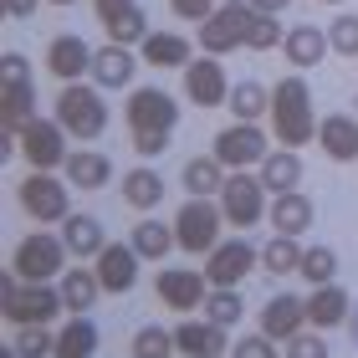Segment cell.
Masks as SVG:
<instances>
[{
    "instance_id": "e575fe53",
    "label": "cell",
    "mask_w": 358,
    "mask_h": 358,
    "mask_svg": "<svg viewBox=\"0 0 358 358\" xmlns=\"http://www.w3.org/2000/svg\"><path fill=\"white\" fill-rule=\"evenodd\" d=\"M225 179H231V169H225L215 154H200V159H189V164H185V189L189 194H215V200H220Z\"/></svg>"
},
{
    "instance_id": "5b68a950",
    "label": "cell",
    "mask_w": 358,
    "mask_h": 358,
    "mask_svg": "<svg viewBox=\"0 0 358 358\" xmlns=\"http://www.w3.org/2000/svg\"><path fill=\"white\" fill-rule=\"evenodd\" d=\"M67 241L52 236V231H31L15 241L10 251V271L21 276V282H62V271H67Z\"/></svg>"
},
{
    "instance_id": "74e56055",
    "label": "cell",
    "mask_w": 358,
    "mask_h": 358,
    "mask_svg": "<svg viewBox=\"0 0 358 358\" xmlns=\"http://www.w3.org/2000/svg\"><path fill=\"white\" fill-rule=\"evenodd\" d=\"M103 31H108V41H118V46H143V36H149V15H143L138 6H128V10L113 15V21H103Z\"/></svg>"
},
{
    "instance_id": "e0dca14e",
    "label": "cell",
    "mask_w": 358,
    "mask_h": 358,
    "mask_svg": "<svg viewBox=\"0 0 358 358\" xmlns=\"http://www.w3.org/2000/svg\"><path fill=\"white\" fill-rule=\"evenodd\" d=\"M174 343L185 358H220V353H231V338H225L220 322H210V317H185L174 328Z\"/></svg>"
},
{
    "instance_id": "f35d334b",
    "label": "cell",
    "mask_w": 358,
    "mask_h": 358,
    "mask_svg": "<svg viewBox=\"0 0 358 358\" xmlns=\"http://www.w3.org/2000/svg\"><path fill=\"white\" fill-rule=\"evenodd\" d=\"M297 276H307L313 287L338 282V251H333V246H307V251H302V271H297Z\"/></svg>"
},
{
    "instance_id": "836d02e7",
    "label": "cell",
    "mask_w": 358,
    "mask_h": 358,
    "mask_svg": "<svg viewBox=\"0 0 358 358\" xmlns=\"http://www.w3.org/2000/svg\"><path fill=\"white\" fill-rule=\"evenodd\" d=\"M134 251L143 256V262H164V256L179 246V236H174V225H164V220H138L134 225Z\"/></svg>"
},
{
    "instance_id": "44dd1931",
    "label": "cell",
    "mask_w": 358,
    "mask_h": 358,
    "mask_svg": "<svg viewBox=\"0 0 358 358\" xmlns=\"http://www.w3.org/2000/svg\"><path fill=\"white\" fill-rule=\"evenodd\" d=\"M313 200H307L302 189H287V194H271V210H266V220H271V231L276 236H302V231H313Z\"/></svg>"
},
{
    "instance_id": "52a82bcc",
    "label": "cell",
    "mask_w": 358,
    "mask_h": 358,
    "mask_svg": "<svg viewBox=\"0 0 358 358\" xmlns=\"http://www.w3.org/2000/svg\"><path fill=\"white\" fill-rule=\"evenodd\" d=\"M266 185H262V174H251V169H231V179H225V189H220V210H225V225H236V231H251L256 220H266Z\"/></svg>"
},
{
    "instance_id": "8992f818",
    "label": "cell",
    "mask_w": 358,
    "mask_h": 358,
    "mask_svg": "<svg viewBox=\"0 0 358 358\" xmlns=\"http://www.w3.org/2000/svg\"><path fill=\"white\" fill-rule=\"evenodd\" d=\"M21 210L36 225H62L72 215V185H67V174H52V169H31L21 179Z\"/></svg>"
},
{
    "instance_id": "6f0895ef",
    "label": "cell",
    "mask_w": 358,
    "mask_h": 358,
    "mask_svg": "<svg viewBox=\"0 0 358 358\" xmlns=\"http://www.w3.org/2000/svg\"><path fill=\"white\" fill-rule=\"evenodd\" d=\"M353 108H358V103H353Z\"/></svg>"
},
{
    "instance_id": "681fc988",
    "label": "cell",
    "mask_w": 358,
    "mask_h": 358,
    "mask_svg": "<svg viewBox=\"0 0 358 358\" xmlns=\"http://www.w3.org/2000/svg\"><path fill=\"white\" fill-rule=\"evenodd\" d=\"M15 77H26V57L21 52H6V83H15Z\"/></svg>"
},
{
    "instance_id": "ac0fdd59",
    "label": "cell",
    "mask_w": 358,
    "mask_h": 358,
    "mask_svg": "<svg viewBox=\"0 0 358 358\" xmlns=\"http://www.w3.org/2000/svg\"><path fill=\"white\" fill-rule=\"evenodd\" d=\"M138 67H143V57H134V46L108 41V46H97V52H92V83L103 87V92L108 87H128Z\"/></svg>"
},
{
    "instance_id": "bcb514c9",
    "label": "cell",
    "mask_w": 358,
    "mask_h": 358,
    "mask_svg": "<svg viewBox=\"0 0 358 358\" xmlns=\"http://www.w3.org/2000/svg\"><path fill=\"white\" fill-rule=\"evenodd\" d=\"M169 138L174 134H134V154L138 159H159V154L169 149Z\"/></svg>"
},
{
    "instance_id": "603a6c76",
    "label": "cell",
    "mask_w": 358,
    "mask_h": 358,
    "mask_svg": "<svg viewBox=\"0 0 358 358\" xmlns=\"http://www.w3.org/2000/svg\"><path fill=\"white\" fill-rule=\"evenodd\" d=\"M353 317V297L338 282H328V287H313V297H307V322L313 328H343V322Z\"/></svg>"
},
{
    "instance_id": "7dc6e473",
    "label": "cell",
    "mask_w": 358,
    "mask_h": 358,
    "mask_svg": "<svg viewBox=\"0 0 358 358\" xmlns=\"http://www.w3.org/2000/svg\"><path fill=\"white\" fill-rule=\"evenodd\" d=\"M92 6H97V15H103V21H113V15H118V10L138 6V0H92Z\"/></svg>"
},
{
    "instance_id": "7a4b0ae2",
    "label": "cell",
    "mask_w": 358,
    "mask_h": 358,
    "mask_svg": "<svg viewBox=\"0 0 358 358\" xmlns=\"http://www.w3.org/2000/svg\"><path fill=\"white\" fill-rule=\"evenodd\" d=\"M0 313L15 328H26V322H57V313H67V302H62V287L21 282L15 271H6V282H0Z\"/></svg>"
},
{
    "instance_id": "c3c4849f",
    "label": "cell",
    "mask_w": 358,
    "mask_h": 358,
    "mask_svg": "<svg viewBox=\"0 0 358 358\" xmlns=\"http://www.w3.org/2000/svg\"><path fill=\"white\" fill-rule=\"evenodd\" d=\"M41 0H6V15H15V21H26V15H36Z\"/></svg>"
},
{
    "instance_id": "6da1fadb",
    "label": "cell",
    "mask_w": 358,
    "mask_h": 358,
    "mask_svg": "<svg viewBox=\"0 0 358 358\" xmlns=\"http://www.w3.org/2000/svg\"><path fill=\"white\" fill-rule=\"evenodd\" d=\"M271 138L282 143V149H307V143H317V113H313V87H307L302 72L282 77V83L271 87Z\"/></svg>"
},
{
    "instance_id": "f1b7e54d",
    "label": "cell",
    "mask_w": 358,
    "mask_h": 358,
    "mask_svg": "<svg viewBox=\"0 0 358 358\" xmlns=\"http://www.w3.org/2000/svg\"><path fill=\"white\" fill-rule=\"evenodd\" d=\"M31 118H36V87H31V77H15V83H6V97H0V128L21 134Z\"/></svg>"
},
{
    "instance_id": "9f6ffc18",
    "label": "cell",
    "mask_w": 358,
    "mask_h": 358,
    "mask_svg": "<svg viewBox=\"0 0 358 358\" xmlns=\"http://www.w3.org/2000/svg\"><path fill=\"white\" fill-rule=\"evenodd\" d=\"M322 6H343V0H322Z\"/></svg>"
},
{
    "instance_id": "2e32d148",
    "label": "cell",
    "mask_w": 358,
    "mask_h": 358,
    "mask_svg": "<svg viewBox=\"0 0 358 358\" xmlns=\"http://www.w3.org/2000/svg\"><path fill=\"white\" fill-rule=\"evenodd\" d=\"M46 72H52L57 83H83V77H92V46L77 36V31L52 36V46H46Z\"/></svg>"
},
{
    "instance_id": "83f0119b",
    "label": "cell",
    "mask_w": 358,
    "mask_h": 358,
    "mask_svg": "<svg viewBox=\"0 0 358 358\" xmlns=\"http://www.w3.org/2000/svg\"><path fill=\"white\" fill-rule=\"evenodd\" d=\"M256 174H262V185L271 194H287V189L302 185V154L297 149H271L262 164H256Z\"/></svg>"
},
{
    "instance_id": "8d00e7d4",
    "label": "cell",
    "mask_w": 358,
    "mask_h": 358,
    "mask_svg": "<svg viewBox=\"0 0 358 358\" xmlns=\"http://www.w3.org/2000/svg\"><path fill=\"white\" fill-rule=\"evenodd\" d=\"M128 353H134V358H174L179 343H174L169 328H159V322H143V328L134 333V343H128Z\"/></svg>"
},
{
    "instance_id": "f5cc1de1",
    "label": "cell",
    "mask_w": 358,
    "mask_h": 358,
    "mask_svg": "<svg viewBox=\"0 0 358 358\" xmlns=\"http://www.w3.org/2000/svg\"><path fill=\"white\" fill-rule=\"evenodd\" d=\"M348 328H353V343H358V317H348Z\"/></svg>"
},
{
    "instance_id": "d590c367",
    "label": "cell",
    "mask_w": 358,
    "mask_h": 358,
    "mask_svg": "<svg viewBox=\"0 0 358 358\" xmlns=\"http://www.w3.org/2000/svg\"><path fill=\"white\" fill-rule=\"evenodd\" d=\"M200 313H205L210 322H220V328H236L241 313H246V302H241V287H210V297H205Z\"/></svg>"
},
{
    "instance_id": "f6af8a7d",
    "label": "cell",
    "mask_w": 358,
    "mask_h": 358,
    "mask_svg": "<svg viewBox=\"0 0 358 358\" xmlns=\"http://www.w3.org/2000/svg\"><path fill=\"white\" fill-rule=\"evenodd\" d=\"M169 10L179 15V21H194V26H200L205 15L215 10V0H169Z\"/></svg>"
},
{
    "instance_id": "d6986e66",
    "label": "cell",
    "mask_w": 358,
    "mask_h": 358,
    "mask_svg": "<svg viewBox=\"0 0 358 358\" xmlns=\"http://www.w3.org/2000/svg\"><path fill=\"white\" fill-rule=\"evenodd\" d=\"M302 328H313L307 322V297H271L266 307H262V333L266 338H276V343H287V338H297Z\"/></svg>"
},
{
    "instance_id": "d4e9b609",
    "label": "cell",
    "mask_w": 358,
    "mask_h": 358,
    "mask_svg": "<svg viewBox=\"0 0 358 358\" xmlns=\"http://www.w3.org/2000/svg\"><path fill=\"white\" fill-rule=\"evenodd\" d=\"M118 189H123V205H134L138 215H149V210H159V200H164V174L138 164V169H128L118 179Z\"/></svg>"
},
{
    "instance_id": "4dcf8cb0",
    "label": "cell",
    "mask_w": 358,
    "mask_h": 358,
    "mask_svg": "<svg viewBox=\"0 0 358 358\" xmlns=\"http://www.w3.org/2000/svg\"><path fill=\"white\" fill-rule=\"evenodd\" d=\"M92 353H97V328H92V317L72 313V317L57 328V353H52V358H92Z\"/></svg>"
},
{
    "instance_id": "7c38bea8",
    "label": "cell",
    "mask_w": 358,
    "mask_h": 358,
    "mask_svg": "<svg viewBox=\"0 0 358 358\" xmlns=\"http://www.w3.org/2000/svg\"><path fill=\"white\" fill-rule=\"evenodd\" d=\"M256 266H262V251L246 246L241 236H236V241H220V246L205 256V276H210V287H241Z\"/></svg>"
},
{
    "instance_id": "7402d4cb",
    "label": "cell",
    "mask_w": 358,
    "mask_h": 358,
    "mask_svg": "<svg viewBox=\"0 0 358 358\" xmlns=\"http://www.w3.org/2000/svg\"><path fill=\"white\" fill-rule=\"evenodd\" d=\"M138 57H143V67H179L185 72L194 62V46H189V36H179V31H149L143 46H138Z\"/></svg>"
},
{
    "instance_id": "ee69618b",
    "label": "cell",
    "mask_w": 358,
    "mask_h": 358,
    "mask_svg": "<svg viewBox=\"0 0 358 358\" xmlns=\"http://www.w3.org/2000/svg\"><path fill=\"white\" fill-rule=\"evenodd\" d=\"M231 358H282V353H276V338H266V333H246V338L231 348Z\"/></svg>"
},
{
    "instance_id": "30bf717a",
    "label": "cell",
    "mask_w": 358,
    "mask_h": 358,
    "mask_svg": "<svg viewBox=\"0 0 358 358\" xmlns=\"http://www.w3.org/2000/svg\"><path fill=\"white\" fill-rule=\"evenodd\" d=\"M67 138H72V134H67L57 118H31V123L21 128V154H26V164L57 174L62 164H67V154H72Z\"/></svg>"
},
{
    "instance_id": "277c9868",
    "label": "cell",
    "mask_w": 358,
    "mask_h": 358,
    "mask_svg": "<svg viewBox=\"0 0 358 358\" xmlns=\"http://www.w3.org/2000/svg\"><path fill=\"white\" fill-rule=\"evenodd\" d=\"M220 225H225V210L215 194H189L174 215V236H179V251L189 256H210L220 246Z\"/></svg>"
},
{
    "instance_id": "9c48e42d",
    "label": "cell",
    "mask_w": 358,
    "mask_h": 358,
    "mask_svg": "<svg viewBox=\"0 0 358 358\" xmlns=\"http://www.w3.org/2000/svg\"><path fill=\"white\" fill-rule=\"evenodd\" d=\"M251 6H215L200 21V52L205 57H225L236 46H246V31H251Z\"/></svg>"
},
{
    "instance_id": "4316f807",
    "label": "cell",
    "mask_w": 358,
    "mask_h": 358,
    "mask_svg": "<svg viewBox=\"0 0 358 358\" xmlns=\"http://www.w3.org/2000/svg\"><path fill=\"white\" fill-rule=\"evenodd\" d=\"M282 52H287L292 67H322V57L333 52V41H328L322 26H292L287 41H282Z\"/></svg>"
},
{
    "instance_id": "ba28073f",
    "label": "cell",
    "mask_w": 358,
    "mask_h": 358,
    "mask_svg": "<svg viewBox=\"0 0 358 358\" xmlns=\"http://www.w3.org/2000/svg\"><path fill=\"white\" fill-rule=\"evenodd\" d=\"M123 123H128V134H174L179 103L164 87H134L123 103Z\"/></svg>"
},
{
    "instance_id": "3957f363",
    "label": "cell",
    "mask_w": 358,
    "mask_h": 358,
    "mask_svg": "<svg viewBox=\"0 0 358 358\" xmlns=\"http://www.w3.org/2000/svg\"><path fill=\"white\" fill-rule=\"evenodd\" d=\"M57 123L67 128L77 143L103 138V128H108L103 87H97V83H62V92H57Z\"/></svg>"
},
{
    "instance_id": "d6a6232c",
    "label": "cell",
    "mask_w": 358,
    "mask_h": 358,
    "mask_svg": "<svg viewBox=\"0 0 358 358\" xmlns=\"http://www.w3.org/2000/svg\"><path fill=\"white\" fill-rule=\"evenodd\" d=\"M225 108L236 113V123H262L271 113V87H262L256 77H246V83L231 87V103H225Z\"/></svg>"
},
{
    "instance_id": "4fadbf2b",
    "label": "cell",
    "mask_w": 358,
    "mask_h": 358,
    "mask_svg": "<svg viewBox=\"0 0 358 358\" xmlns=\"http://www.w3.org/2000/svg\"><path fill=\"white\" fill-rule=\"evenodd\" d=\"M159 302L169 307V313H200L205 297H210V276L205 271H189V266H169V271H159Z\"/></svg>"
},
{
    "instance_id": "8fae6325",
    "label": "cell",
    "mask_w": 358,
    "mask_h": 358,
    "mask_svg": "<svg viewBox=\"0 0 358 358\" xmlns=\"http://www.w3.org/2000/svg\"><path fill=\"white\" fill-rule=\"evenodd\" d=\"M210 154H215L225 169H256L271 154V138H266L262 123H231L225 134H215V149Z\"/></svg>"
},
{
    "instance_id": "5bb4252c",
    "label": "cell",
    "mask_w": 358,
    "mask_h": 358,
    "mask_svg": "<svg viewBox=\"0 0 358 358\" xmlns=\"http://www.w3.org/2000/svg\"><path fill=\"white\" fill-rule=\"evenodd\" d=\"M179 77H185V97L194 108H225L231 103V83H225L220 57H194Z\"/></svg>"
},
{
    "instance_id": "f907efd6",
    "label": "cell",
    "mask_w": 358,
    "mask_h": 358,
    "mask_svg": "<svg viewBox=\"0 0 358 358\" xmlns=\"http://www.w3.org/2000/svg\"><path fill=\"white\" fill-rule=\"evenodd\" d=\"M246 6H251V10H266V15H282L292 0H246Z\"/></svg>"
},
{
    "instance_id": "816d5d0a",
    "label": "cell",
    "mask_w": 358,
    "mask_h": 358,
    "mask_svg": "<svg viewBox=\"0 0 358 358\" xmlns=\"http://www.w3.org/2000/svg\"><path fill=\"white\" fill-rule=\"evenodd\" d=\"M0 358H26V353H21V348H15V343H10V348H0Z\"/></svg>"
},
{
    "instance_id": "b9f144b4",
    "label": "cell",
    "mask_w": 358,
    "mask_h": 358,
    "mask_svg": "<svg viewBox=\"0 0 358 358\" xmlns=\"http://www.w3.org/2000/svg\"><path fill=\"white\" fill-rule=\"evenodd\" d=\"M328 41L338 57H353L358 62V15H338V21L328 26Z\"/></svg>"
},
{
    "instance_id": "1f68e13d",
    "label": "cell",
    "mask_w": 358,
    "mask_h": 358,
    "mask_svg": "<svg viewBox=\"0 0 358 358\" xmlns=\"http://www.w3.org/2000/svg\"><path fill=\"white\" fill-rule=\"evenodd\" d=\"M302 236H271L262 246V271L266 276H297L302 271Z\"/></svg>"
},
{
    "instance_id": "11a10c76",
    "label": "cell",
    "mask_w": 358,
    "mask_h": 358,
    "mask_svg": "<svg viewBox=\"0 0 358 358\" xmlns=\"http://www.w3.org/2000/svg\"><path fill=\"white\" fill-rule=\"evenodd\" d=\"M220 6H246V0H220Z\"/></svg>"
},
{
    "instance_id": "60d3db41",
    "label": "cell",
    "mask_w": 358,
    "mask_h": 358,
    "mask_svg": "<svg viewBox=\"0 0 358 358\" xmlns=\"http://www.w3.org/2000/svg\"><path fill=\"white\" fill-rule=\"evenodd\" d=\"M282 41H287L282 21L266 15V10H256V15H251V31H246V46H251V52H271V46H282Z\"/></svg>"
},
{
    "instance_id": "ab89813d",
    "label": "cell",
    "mask_w": 358,
    "mask_h": 358,
    "mask_svg": "<svg viewBox=\"0 0 358 358\" xmlns=\"http://www.w3.org/2000/svg\"><path fill=\"white\" fill-rule=\"evenodd\" d=\"M15 348H21L26 358H52L57 353L52 322H26V328H15Z\"/></svg>"
},
{
    "instance_id": "484cf974",
    "label": "cell",
    "mask_w": 358,
    "mask_h": 358,
    "mask_svg": "<svg viewBox=\"0 0 358 358\" xmlns=\"http://www.w3.org/2000/svg\"><path fill=\"white\" fill-rule=\"evenodd\" d=\"M62 174H67L72 189H103L108 179H113V159L97 154V149H72L67 164H62Z\"/></svg>"
},
{
    "instance_id": "9a60e30c",
    "label": "cell",
    "mask_w": 358,
    "mask_h": 358,
    "mask_svg": "<svg viewBox=\"0 0 358 358\" xmlns=\"http://www.w3.org/2000/svg\"><path fill=\"white\" fill-rule=\"evenodd\" d=\"M138 262L143 256L134 251V241H108L103 256L92 262V271H97V282H103V292L123 297V292H134V282H138Z\"/></svg>"
},
{
    "instance_id": "cb8c5ba5",
    "label": "cell",
    "mask_w": 358,
    "mask_h": 358,
    "mask_svg": "<svg viewBox=\"0 0 358 358\" xmlns=\"http://www.w3.org/2000/svg\"><path fill=\"white\" fill-rule=\"evenodd\" d=\"M62 241H67L72 262H97L103 246H108V231H103L97 215H67L62 220Z\"/></svg>"
},
{
    "instance_id": "f546056e",
    "label": "cell",
    "mask_w": 358,
    "mask_h": 358,
    "mask_svg": "<svg viewBox=\"0 0 358 358\" xmlns=\"http://www.w3.org/2000/svg\"><path fill=\"white\" fill-rule=\"evenodd\" d=\"M62 302H67V313H92V302L103 297V282H97V271H87L77 262L72 271H62Z\"/></svg>"
},
{
    "instance_id": "ffe728a7",
    "label": "cell",
    "mask_w": 358,
    "mask_h": 358,
    "mask_svg": "<svg viewBox=\"0 0 358 358\" xmlns=\"http://www.w3.org/2000/svg\"><path fill=\"white\" fill-rule=\"evenodd\" d=\"M317 143H322V154H328L333 164H353L358 159V118L353 113H328V118L317 123Z\"/></svg>"
},
{
    "instance_id": "7bdbcfd3",
    "label": "cell",
    "mask_w": 358,
    "mask_h": 358,
    "mask_svg": "<svg viewBox=\"0 0 358 358\" xmlns=\"http://www.w3.org/2000/svg\"><path fill=\"white\" fill-rule=\"evenodd\" d=\"M287 358H328V338H322V328H302L297 338H287Z\"/></svg>"
},
{
    "instance_id": "db71d44e",
    "label": "cell",
    "mask_w": 358,
    "mask_h": 358,
    "mask_svg": "<svg viewBox=\"0 0 358 358\" xmlns=\"http://www.w3.org/2000/svg\"><path fill=\"white\" fill-rule=\"evenodd\" d=\"M46 6H77V0H46Z\"/></svg>"
}]
</instances>
